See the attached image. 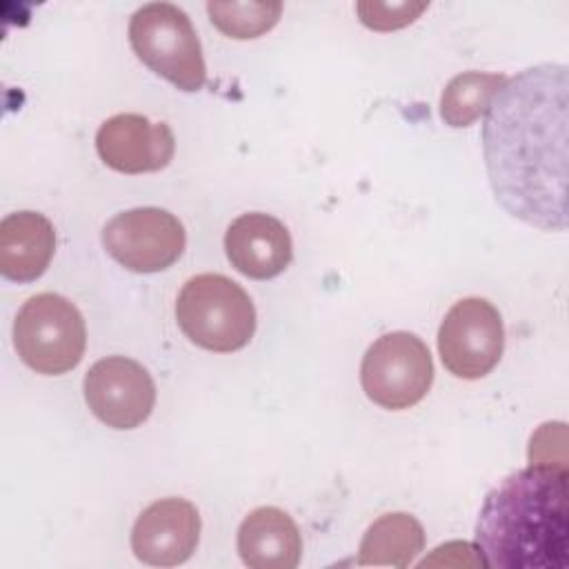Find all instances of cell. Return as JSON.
I'll return each mask as SVG.
<instances>
[{
    "instance_id": "12",
    "label": "cell",
    "mask_w": 569,
    "mask_h": 569,
    "mask_svg": "<svg viewBox=\"0 0 569 569\" xmlns=\"http://www.w3.org/2000/svg\"><path fill=\"white\" fill-rule=\"evenodd\" d=\"M224 253L236 271L253 280L280 276L293 260L289 229L273 216L249 211L224 231Z\"/></svg>"
},
{
    "instance_id": "4",
    "label": "cell",
    "mask_w": 569,
    "mask_h": 569,
    "mask_svg": "<svg viewBox=\"0 0 569 569\" xmlns=\"http://www.w3.org/2000/svg\"><path fill=\"white\" fill-rule=\"evenodd\" d=\"M129 44L138 60L176 89L193 93L207 84L200 38L173 2H147L129 20Z\"/></svg>"
},
{
    "instance_id": "6",
    "label": "cell",
    "mask_w": 569,
    "mask_h": 569,
    "mask_svg": "<svg viewBox=\"0 0 569 569\" xmlns=\"http://www.w3.org/2000/svg\"><path fill=\"white\" fill-rule=\"evenodd\" d=\"M433 360L429 347L411 331L380 336L362 356L360 385L365 396L389 411L416 407L431 389Z\"/></svg>"
},
{
    "instance_id": "17",
    "label": "cell",
    "mask_w": 569,
    "mask_h": 569,
    "mask_svg": "<svg viewBox=\"0 0 569 569\" xmlns=\"http://www.w3.org/2000/svg\"><path fill=\"white\" fill-rule=\"evenodd\" d=\"M207 13L213 27L222 31L227 38L251 40V38H260L262 33L271 31L278 24L282 16V2L278 0L207 2Z\"/></svg>"
},
{
    "instance_id": "14",
    "label": "cell",
    "mask_w": 569,
    "mask_h": 569,
    "mask_svg": "<svg viewBox=\"0 0 569 569\" xmlns=\"http://www.w3.org/2000/svg\"><path fill=\"white\" fill-rule=\"evenodd\" d=\"M56 253V229L38 211H13L0 222V273L13 282L38 280Z\"/></svg>"
},
{
    "instance_id": "8",
    "label": "cell",
    "mask_w": 569,
    "mask_h": 569,
    "mask_svg": "<svg viewBox=\"0 0 569 569\" xmlns=\"http://www.w3.org/2000/svg\"><path fill=\"white\" fill-rule=\"evenodd\" d=\"M102 247L133 273H158L178 262L187 247V231L167 209L136 207L116 213L104 224Z\"/></svg>"
},
{
    "instance_id": "11",
    "label": "cell",
    "mask_w": 569,
    "mask_h": 569,
    "mask_svg": "<svg viewBox=\"0 0 569 569\" xmlns=\"http://www.w3.org/2000/svg\"><path fill=\"white\" fill-rule=\"evenodd\" d=\"M200 542V513L184 498H160L144 507L131 529L133 556L151 567L187 562Z\"/></svg>"
},
{
    "instance_id": "16",
    "label": "cell",
    "mask_w": 569,
    "mask_h": 569,
    "mask_svg": "<svg viewBox=\"0 0 569 569\" xmlns=\"http://www.w3.org/2000/svg\"><path fill=\"white\" fill-rule=\"evenodd\" d=\"M505 73L462 71L453 76L440 93V118L453 129L471 127L487 113L496 93L505 87Z\"/></svg>"
},
{
    "instance_id": "15",
    "label": "cell",
    "mask_w": 569,
    "mask_h": 569,
    "mask_svg": "<svg viewBox=\"0 0 569 569\" xmlns=\"http://www.w3.org/2000/svg\"><path fill=\"white\" fill-rule=\"evenodd\" d=\"M425 549L422 525L405 511L373 520L358 547V567H409Z\"/></svg>"
},
{
    "instance_id": "5",
    "label": "cell",
    "mask_w": 569,
    "mask_h": 569,
    "mask_svg": "<svg viewBox=\"0 0 569 569\" xmlns=\"http://www.w3.org/2000/svg\"><path fill=\"white\" fill-rule=\"evenodd\" d=\"M13 347L40 376H62L84 356L87 327L78 307L60 293H36L13 320Z\"/></svg>"
},
{
    "instance_id": "7",
    "label": "cell",
    "mask_w": 569,
    "mask_h": 569,
    "mask_svg": "<svg viewBox=\"0 0 569 569\" xmlns=\"http://www.w3.org/2000/svg\"><path fill=\"white\" fill-rule=\"evenodd\" d=\"M502 351V316L487 298L471 296L451 305L438 329V353L449 373L480 380L496 369Z\"/></svg>"
},
{
    "instance_id": "18",
    "label": "cell",
    "mask_w": 569,
    "mask_h": 569,
    "mask_svg": "<svg viewBox=\"0 0 569 569\" xmlns=\"http://www.w3.org/2000/svg\"><path fill=\"white\" fill-rule=\"evenodd\" d=\"M429 9V2H371L362 0L356 4L358 18L367 29L396 31L420 18Z\"/></svg>"
},
{
    "instance_id": "1",
    "label": "cell",
    "mask_w": 569,
    "mask_h": 569,
    "mask_svg": "<svg viewBox=\"0 0 569 569\" xmlns=\"http://www.w3.org/2000/svg\"><path fill=\"white\" fill-rule=\"evenodd\" d=\"M482 153L498 204L551 231L567 227V67L536 64L507 78L482 124Z\"/></svg>"
},
{
    "instance_id": "2",
    "label": "cell",
    "mask_w": 569,
    "mask_h": 569,
    "mask_svg": "<svg viewBox=\"0 0 569 569\" xmlns=\"http://www.w3.org/2000/svg\"><path fill=\"white\" fill-rule=\"evenodd\" d=\"M476 551L485 567L562 569L569 551L567 469L529 465L496 485L478 513Z\"/></svg>"
},
{
    "instance_id": "10",
    "label": "cell",
    "mask_w": 569,
    "mask_h": 569,
    "mask_svg": "<svg viewBox=\"0 0 569 569\" xmlns=\"http://www.w3.org/2000/svg\"><path fill=\"white\" fill-rule=\"evenodd\" d=\"M96 151L118 173H153L173 160L176 136L167 122H153L142 113H116L98 127Z\"/></svg>"
},
{
    "instance_id": "3",
    "label": "cell",
    "mask_w": 569,
    "mask_h": 569,
    "mask_svg": "<svg viewBox=\"0 0 569 569\" xmlns=\"http://www.w3.org/2000/svg\"><path fill=\"white\" fill-rule=\"evenodd\" d=\"M176 320L193 345L213 353L238 351L256 333V307L249 293L222 273L189 278L176 300Z\"/></svg>"
},
{
    "instance_id": "13",
    "label": "cell",
    "mask_w": 569,
    "mask_h": 569,
    "mask_svg": "<svg viewBox=\"0 0 569 569\" xmlns=\"http://www.w3.org/2000/svg\"><path fill=\"white\" fill-rule=\"evenodd\" d=\"M236 547L251 569H296L302 536L293 518L278 507H256L238 527Z\"/></svg>"
},
{
    "instance_id": "9",
    "label": "cell",
    "mask_w": 569,
    "mask_h": 569,
    "mask_svg": "<svg viewBox=\"0 0 569 569\" xmlns=\"http://www.w3.org/2000/svg\"><path fill=\"white\" fill-rule=\"evenodd\" d=\"M89 411L107 427L129 431L140 427L156 407V382L147 367L127 356L96 360L82 380Z\"/></svg>"
}]
</instances>
